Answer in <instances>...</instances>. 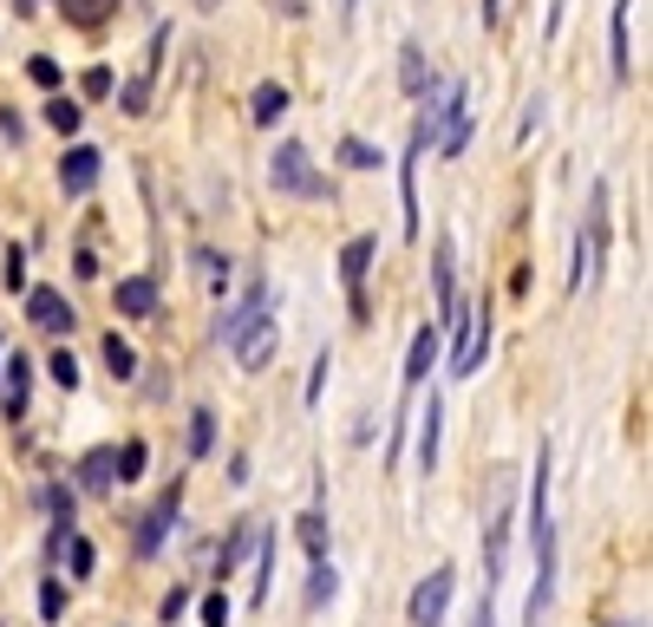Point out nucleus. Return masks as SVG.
I'll return each instance as SVG.
<instances>
[{
	"label": "nucleus",
	"mask_w": 653,
	"mask_h": 627,
	"mask_svg": "<svg viewBox=\"0 0 653 627\" xmlns=\"http://www.w3.org/2000/svg\"><path fill=\"white\" fill-rule=\"evenodd\" d=\"M216 334H222V340L235 347V360H242L249 373H262V366L275 360V347H281V334H275V321L262 314V301H255V308H242L235 321H222Z\"/></svg>",
	"instance_id": "nucleus-1"
},
{
	"label": "nucleus",
	"mask_w": 653,
	"mask_h": 627,
	"mask_svg": "<svg viewBox=\"0 0 653 627\" xmlns=\"http://www.w3.org/2000/svg\"><path fill=\"white\" fill-rule=\"evenodd\" d=\"M445 327H458L451 373H458V379H471V373H477V360H484V347H491V314H451Z\"/></svg>",
	"instance_id": "nucleus-2"
},
{
	"label": "nucleus",
	"mask_w": 653,
	"mask_h": 627,
	"mask_svg": "<svg viewBox=\"0 0 653 627\" xmlns=\"http://www.w3.org/2000/svg\"><path fill=\"white\" fill-rule=\"evenodd\" d=\"M268 177H275V190H288V196H314V190H321V177H314V164H307L301 144H281L275 164H268Z\"/></svg>",
	"instance_id": "nucleus-3"
},
{
	"label": "nucleus",
	"mask_w": 653,
	"mask_h": 627,
	"mask_svg": "<svg viewBox=\"0 0 653 627\" xmlns=\"http://www.w3.org/2000/svg\"><path fill=\"white\" fill-rule=\"evenodd\" d=\"M451 589H458V576H451V569H432V576L412 589V622L438 627V622H445V608H451Z\"/></svg>",
	"instance_id": "nucleus-4"
},
{
	"label": "nucleus",
	"mask_w": 653,
	"mask_h": 627,
	"mask_svg": "<svg viewBox=\"0 0 653 627\" xmlns=\"http://www.w3.org/2000/svg\"><path fill=\"white\" fill-rule=\"evenodd\" d=\"M26 321H33L39 334H65V327H72V308H65L59 288H26Z\"/></svg>",
	"instance_id": "nucleus-5"
},
{
	"label": "nucleus",
	"mask_w": 653,
	"mask_h": 627,
	"mask_svg": "<svg viewBox=\"0 0 653 627\" xmlns=\"http://www.w3.org/2000/svg\"><path fill=\"white\" fill-rule=\"evenodd\" d=\"M98 170H105V164H98V150H85V144H78V150H65V157H59V190H65V196H85V190L98 183Z\"/></svg>",
	"instance_id": "nucleus-6"
},
{
	"label": "nucleus",
	"mask_w": 653,
	"mask_h": 627,
	"mask_svg": "<svg viewBox=\"0 0 653 627\" xmlns=\"http://www.w3.org/2000/svg\"><path fill=\"white\" fill-rule=\"evenodd\" d=\"M366 262H373V242H366V236H360V242H347V255H340V281H347V294H353V314H360V321H366V294H360V288H366Z\"/></svg>",
	"instance_id": "nucleus-7"
},
{
	"label": "nucleus",
	"mask_w": 653,
	"mask_h": 627,
	"mask_svg": "<svg viewBox=\"0 0 653 627\" xmlns=\"http://www.w3.org/2000/svg\"><path fill=\"white\" fill-rule=\"evenodd\" d=\"M464 144H471V105H464V92H451V98H445V131H438V150H445V157H458Z\"/></svg>",
	"instance_id": "nucleus-8"
},
{
	"label": "nucleus",
	"mask_w": 653,
	"mask_h": 627,
	"mask_svg": "<svg viewBox=\"0 0 653 627\" xmlns=\"http://www.w3.org/2000/svg\"><path fill=\"white\" fill-rule=\"evenodd\" d=\"M0 399L13 419L26 412V353H0Z\"/></svg>",
	"instance_id": "nucleus-9"
},
{
	"label": "nucleus",
	"mask_w": 653,
	"mask_h": 627,
	"mask_svg": "<svg viewBox=\"0 0 653 627\" xmlns=\"http://www.w3.org/2000/svg\"><path fill=\"white\" fill-rule=\"evenodd\" d=\"M438 334H445V327H419V340H412V360H406V386H425V379H432V360H438Z\"/></svg>",
	"instance_id": "nucleus-10"
},
{
	"label": "nucleus",
	"mask_w": 653,
	"mask_h": 627,
	"mask_svg": "<svg viewBox=\"0 0 653 627\" xmlns=\"http://www.w3.org/2000/svg\"><path fill=\"white\" fill-rule=\"evenodd\" d=\"M150 308H157V281H150V275L118 281V314H150Z\"/></svg>",
	"instance_id": "nucleus-11"
},
{
	"label": "nucleus",
	"mask_w": 653,
	"mask_h": 627,
	"mask_svg": "<svg viewBox=\"0 0 653 627\" xmlns=\"http://www.w3.org/2000/svg\"><path fill=\"white\" fill-rule=\"evenodd\" d=\"M111 478H118V451H85L78 484H85V491H111Z\"/></svg>",
	"instance_id": "nucleus-12"
},
{
	"label": "nucleus",
	"mask_w": 653,
	"mask_h": 627,
	"mask_svg": "<svg viewBox=\"0 0 653 627\" xmlns=\"http://www.w3.org/2000/svg\"><path fill=\"white\" fill-rule=\"evenodd\" d=\"M59 13H65L72 26H105V20L118 13V0H59Z\"/></svg>",
	"instance_id": "nucleus-13"
},
{
	"label": "nucleus",
	"mask_w": 653,
	"mask_h": 627,
	"mask_svg": "<svg viewBox=\"0 0 653 627\" xmlns=\"http://www.w3.org/2000/svg\"><path fill=\"white\" fill-rule=\"evenodd\" d=\"M281 111H288V85H275V79L255 85V124H275Z\"/></svg>",
	"instance_id": "nucleus-14"
},
{
	"label": "nucleus",
	"mask_w": 653,
	"mask_h": 627,
	"mask_svg": "<svg viewBox=\"0 0 653 627\" xmlns=\"http://www.w3.org/2000/svg\"><path fill=\"white\" fill-rule=\"evenodd\" d=\"M438 425H445V412H438V399H432L425 419H419V458H425V471L438 465Z\"/></svg>",
	"instance_id": "nucleus-15"
},
{
	"label": "nucleus",
	"mask_w": 653,
	"mask_h": 627,
	"mask_svg": "<svg viewBox=\"0 0 653 627\" xmlns=\"http://www.w3.org/2000/svg\"><path fill=\"white\" fill-rule=\"evenodd\" d=\"M46 124H52V131H59V137H72V131H78V124H85V111H78V105H72V98H52V105H46Z\"/></svg>",
	"instance_id": "nucleus-16"
},
{
	"label": "nucleus",
	"mask_w": 653,
	"mask_h": 627,
	"mask_svg": "<svg viewBox=\"0 0 653 627\" xmlns=\"http://www.w3.org/2000/svg\"><path fill=\"white\" fill-rule=\"evenodd\" d=\"M105 366H111V379H131V373H137V353L111 334V340H105Z\"/></svg>",
	"instance_id": "nucleus-17"
},
{
	"label": "nucleus",
	"mask_w": 653,
	"mask_h": 627,
	"mask_svg": "<svg viewBox=\"0 0 653 627\" xmlns=\"http://www.w3.org/2000/svg\"><path fill=\"white\" fill-rule=\"evenodd\" d=\"M399 65H406V72H399V79H406V92H412V98H425V52H419V46H406V59H399Z\"/></svg>",
	"instance_id": "nucleus-18"
},
{
	"label": "nucleus",
	"mask_w": 653,
	"mask_h": 627,
	"mask_svg": "<svg viewBox=\"0 0 653 627\" xmlns=\"http://www.w3.org/2000/svg\"><path fill=\"white\" fill-rule=\"evenodd\" d=\"M118 105H124L131 118H144V105H150V65H144V72H137V79L124 85V98H118Z\"/></svg>",
	"instance_id": "nucleus-19"
},
{
	"label": "nucleus",
	"mask_w": 653,
	"mask_h": 627,
	"mask_svg": "<svg viewBox=\"0 0 653 627\" xmlns=\"http://www.w3.org/2000/svg\"><path fill=\"white\" fill-rule=\"evenodd\" d=\"M340 164H353V170H379V150L360 144V137H340Z\"/></svg>",
	"instance_id": "nucleus-20"
},
{
	"label": "nucleus",
	"mask_w": 653,
	"mask_h": 627,
	"mask_svg": "<svg viewBox=\"0 0 653 627\" xmlns=\"http://www.w3.org/2000/svg\"><path fill=\"white\" fill-rule=\"evenodd\" d=\"M334 589H340V576H334L327 563H314V582H307V602L321 608V602H334Z\"/></svg>",
	"instance_id": "nucleus-21"
},
{
	"label": "nucleus",
	"mask_w": 653,
	"mask_h": 627,
	"mask_svg": "<svg viewBox=\"0 0 653 627\" xmlns=\"http://www.w3.org/2000/svg\"><path fill=\"white\" fill-rule=\"evenodd\" d=\"M26 72H33V85H46V92H59V59H46V52H33V59H26Z\"/></svg>",
	"instance_id": "nucleus-22"
},
{
	"label": "nucleus",
	"mask_w": 653,
	"mask_h": 627,
	"mask_svg": "<svg viewBox=\"0 0 653 627\" xmlns=\"http://www.w3.org/2000/svg\"><path fill=\"white\" fill-rule=\"evenodd\" d=\"M209 445H216V419H209V412H196V419H190V451L203 458Z\"/></svg>",
	"instance_id": "nucleus-23"
},
{
	"label": "nucleus",
	"mask_w": 653,
	"mask_h": 627,
	"mask_svg": "<svg viewBox=\"0 0 653 627\" xmlns=\"http://www.w3.org/2000/svg\"><path fill=\"white\" fill-rule=\"evenodd\" d=\"M144 478V445H124L118 451V484H137Z\"/></svg>",
	"instance_id": "nucleus-24"
},
{
	"label": "nucleus",
	"mask_w": 653,
	"mask_h": 627,
	"mask_svg": "<svg viewBox=\"0 0 653 627\" xmlns=\"http://www.w3.org/2000/svg\"><path fill=\"white\" fill-rule=\"evenodd\" d=\"M301 543H307V550H314V556H327V523H321V517H314V510H307V517H301Z\"/></svg>",
	"instance_id": "nucleus-25"
},
{
	"label": "nucleus",
	"mask_w": 653,
	"mask_h": 627,
	"mask_svg": "<svg viewBox=\"0 0 653 627\" xmlns=\"http://www.w3.org/2000/svg\"><path fill=\"white\" fill-rule=\"evenodd\" d=\"M52 386H65V393L78 386V360L72 353H52Z\"/></svg>",
	"instance_id": "nucleus-26"
},
{
	"label": "nucleus",
	"mask_w": 653,
	"mask_h": 627,
	"mask_svg": "<svg viewBox=\"0 0 653 627\" xmlns=\"http://www.w3.org/2000/svg\"><path fill=\"white\" fill-rule=\"evenodd\" d=\"M39 615H46V622H59V615H65V589H59V582H46V589H39Z\"/></svg>",
	"instance_id": "nucleus-27"
},
{
	"label": "nucleus",
	"mask_w": 653,
	"mask_h": 627,
	"mask_svg": "<svg viewBox=\"0 0 653 627\" xmlns=\"http://www.w3.org/2000/svg\"><path fill=\"white\" fill-rule=\"evenodd\" d=\"M203 627H229V595H203Z\"/></svg>",
	"instance_id": "nucleus-28"
},
{
	"label": "nucleus",
	"mask_w": 653,
	"mask_h": 627,
	"mask_svg": "<svg viewBox=\"0 0 653 627\" xmlns=\"http://www.w3.org/2000/svg\"><path fill=\"white\" fill-rule=\"evenodd\" d=\"M105 92H111V72H105V65H92V72H85V98H105Z\"/></svg>",
	"instance_id": "nucleus-29"
},
{
	"label": "nucleus",
	"mask_w": 653,
	"mask_h": 627,
	"mask_svg": "<svg viewBox=\"0 0 653 627\" xmlns=\"http://www.w3.org/2000/svg\"><path fill=\"white\" fill-rule=\"evenodd\" d=\"M7 288H26V255H20V249L7 255Z\"/></svg>",
	"instance_id": "nucleus-30"
},
{
	"label": "nucleus",
	"mask_w": 653,
	"mask_h": 627,
	"mask_svg": "<svg viewBox=\"0 0 653 627\" xmlns=\"http://www.w3.org/2000/svg\"><path fill=\"white\" fill-rule=\"evenodd\" d=\"M72 576H92V543L72 536Z\"/></svg>",
	"instance_id": "nucleus-31"
},
{
	"label": "nucleus",
	"mask_w": 653,
	"mask_h": 627,
	"mask_svg": "<svg viewBox=\"0 0 653 627\" xmlns=\"http://www.w3.org/2000/svg\"><path fill=\"white\" fill-rule=\"evenodd\" d=\"M471 627H497V615H491V589H484V602H477V615H471Z\"/></svg>",
	"instance_id": "nucleus-32"
},
{
	"label": "nucleus",
	"mask_w": 653,
	"mask_h": 627,
	"mask_svg": "<svg viewBox=\"0 0 653 627\" xmlns=\"http://www.w3.org/2000/svg\"><path fill=\"white\" fill-rule=\"evenodd\" d=\"M203 7H209V0H203Z\"/></svg>",
	"instance_id": "nucleus-33"
}]
</instances>
